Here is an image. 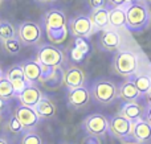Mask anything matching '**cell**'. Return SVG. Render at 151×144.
I'll list each match as a JSON object with an SVG mask.
<instances>
[{
    "label": "cell",
    "instance_id": "ffe728a7",
    "mask_svg": "<svg viewBox=\"0 0 151 144\" xmlns=\"http://www.w3.org/2000/svg\"><path fill=\"white\" fill-rule=\"evenodd\" d=\"M119 114L123 115L125 118L130 119L131 122H135V120H139V119H143L146 113L143 111V107L138 102H125Z\"/></svg>",
    "mask_w": 151,
    "mask_h": 144
},
{
    "label": "cell",
    "instance_id": "ac0fdd59",
    "mask_svg": "<svg viewBox=\"0 0 151 144\" xmlns=\"http://www.w3.org/2000/svg\"><path fill=\"white\" fill-rule=\"evenodd\" d=\"M35 111L41 118V120H48V119L55 118L56 113H57V106L49 97L44 95L42 99L35 106Z\"/></svg>",
    "mask_w": 151,
    "mask_h": 144
},
{
    "label": "cell",
    "instance_id": "484cf974",
    "mask_svg": "<svg viewBox=\"0 0 151 144\" xmlns=\"http://www.w3.org/2000/svg\"><path fill=\"white\" fill-rule=\"evenodd\" d=\"M5 77H7L9 81H15V79H23V78H25L21 63H15V65H12L11 68H8L7 73H5Z\"/></svg>",
    "mask_w": 151,
    "mask_h": 144
},
{
    "label": "cell",
    "instance_id": "836d02e7",
    "mask_svg": "<svg viewBox=\"0 0 151 144\" xmlns=\"http://www.w3.org/2000/svg\"><path fill=\"white\" fill-rule=\"evenodd\" d=\"M106 4L110 5L111 8L123 7L125 4H127V0H106Z\"/></svg>",
    "mask_w": 151,
    "mask_h": 144
},
{
    "label": "cell",
    "instance_id": "f1b7e54d",
    "mask_svg": "<svg viewBox=\"0 0 151 144\" xmlns=\"http://www.w3.org/2000/svg\"><path fill=\"white\" fill-rule=\"evenodd\" d=\"M11 82H12L13 87H15V91H16V94H17V95L20 94L21 91H24V90H25L27 87L31 85L25 78H23V79H15V81H11Z\"/></svg>",
    "mask_w": 151,
    "mask_h": 144
},
{
    "label": "cell",
    "instance_id": "d590c367",
    "mask_svg": "<svg viewBox=\"0 0 151 144\" xmlns=\"http://www.w3.org/2000/svg\"><path fill=\"white\" fill-rule=\"evenodd\" d=\"M145 119H146V120L151 124V106H149V108H147L146 114H145Z\"/></svg>",
    "mask_w": 151,
    "mask_h": 144
},
{
    "label": "cell",
    "instance_id": "5bb4252c",
    "mask_svg": "<svg viewBox=\"0 0 151 144\" xmlns=\"http://www.w3.org/2000/svg\"><path fill=\"white\" fill-rule=\"evenodd\" d=\"M42 97H44V94L37 87V85H29L24 91H21L17 95V99L21 105H25V106L35 108V106L42 99Z\"/></svg>",
    "mask_w": 151,
    "mask_h": 144
},
{
    "label": "cell",
    "instance_id": "83f0119b",
    "mask_svg": "<svg viewBox=\"0 0 151 144\" xmlns=\"http://www.w3.org/2000/svg\"><path fill=\"white\" fill-rule=\"evenodd\" d=\"M8 130H9L12 134H23L25 130H24V126L21 124V122L19 120V118L13 114L12 116L8 120Z\"/></svg>",
    "mask_w": 151,
    "mask_h": 144
},
{
    "label": "cell",
    "instance_id": "ba28073f",
    "mask_svg": "<svg viewBox=\"0 0 151 144\" xmlns=\"http://www.w3.org/2000/svg\"><path fill=\"white\" fill-rule=\"evenodd\" d=\"M109 131L110 135L113 138H117V139H133V122L121 114H118L110 119Z\"/></svg>",
    "mask_w": 151,
    "mask_h": 144
},
{
    "label": "cell",
    "instance_id": "9a60e30c",
    "mask_svg": "<svg viewBox=\"0 0 151 144\" xmlns=\"http://www.w3.org/2000/svg\"><path fill=\"white\" fill-rule=\"evenodd\" d=\"M99 44L107 52H115L121 46L119 33L114 29H104L101 36H99Z\"/></svg>",
    "mask_w": 151,
    "mask_h": 144
},
{
    "label": "cell",
    "instance_id": "3957f363",
    "mask_svg": "<svg viewBox=\"0 0 151 144\" xmlns=\"http://www.w3.org/2000/svg\"><path fill=\"white\" fill-rule=\"evenodd\" d=\"M91 98L99 105H110L119 97V89L110 79H97L90 90Z\"/></svg>",
    "mask_w": 151,
    "mask_h": 144
},
{
    "label": "cell",
    "instance_id": "e575fe53",
    "mask_svg": "<svg viewBox=\"0 0 151 144\" xmlns=\"http://www.w3.org/2000/svg\"><path fill=\"white\" fill-rule=\"evenodd\" d=\"M7 108H8V101L1 99V98H0V114H3Z\"/></svg>",
    "mask_w": 151,
    "mask_h": 144
},
{
    "label": "cell",
    "instance_id": "5b68a950",
    "mask_svg": "<svg viewBox=\"0 0 151 144\" xmlns=\"http://www.w3.org/2000/svg\"><path fill=\"white\" fill-rule=\"evenodd\" d=\"M36 60L42 66L48 68H61L65 63V53L55 44H44L37 50Z\"/></svg>",
    "mask_w": 151,
    "mask_h": 144
},
{
    "label": "cell",
    "instance_id": "6da1fadb",
    "mask_svg": "<svg viewBox=\"0 0 151 144\" xmlns=\"http://www.w3.org/2000/svg\"><path fill=\"white\" fill-rule=\"evenodd\" d=\"M42 21H44V26L49 41L55 45L63 44L66 40L69 32V25L65 13L61 9L52 8L44 13Z\"/></svg>",
    "mask_w": 151,
    "mask_h": 144
},
{
    "label": "cell",
    "instance_id": "8d00e7d4",
    "mask_svg": "<svg viewBox=\"0 0 151 144\" xmlns=\"http://www.w3.org/2000/svg\"><path fill=\"white\" fill-rule=\"evenodd\" d=\"M121 144H142V143L137 142L135 139H126V140H122V143Z\"/></svg>",
    "mask_w": 151,
    "mask_h": 144
},
{
    "label": "cell",
    "instance_id": "7c38bea8",
    "mask_svg": "<svg viewBox=\"0 0 151 144\" xmlns=\"http://www.w3.org/2000/svg\"><path fill=\"white\" fill-rule=\"evenodd\" d=\"M86 74L82 68L77 65H69L66 69H64V85L68 89L85 86Z\"/></svg>",
    "mask_w": 151,
    "mask_h": 144
},
{
    "label": "cell",
    "instance_id": "30bf717a",
    "mask_svg": "<svg viewBox=\"0 0 151 144\" xmlns=\"http://www.w3.org/2000/svg\"><path fill=\"white\" fill-rule=\"evenodd\" d=\"M15 115L21 122L25 131H35L37 128V126L40 124V122H41V118L37 115L33 107L21 105V103L15 108Z\"/></svg>",
    "mask_w": 151,
    "mask_h": 144
},
{
    "label": "cell",
    "instance_id": "f6af8a7d",
    "mask_svg": "<svg viewBox=\"0 0 151 144\" xmlns=\"http://www.w3.org/2000/svg\"><path fill=\"white\" fill-rule=\"evenodd\" d=\"M149 1H151V0H149Z\"/></svg>",
    "mask_w": 151,
    "mask_h": 144
},
{
    "label": "cell",
    "instance_id": "277c9868",
    "mask_svg": "<svg viewBox=\"0 0 151 144\" xmlns=\"http://www.w3.org/2000/svg\"><path fill=\"white\" fill-rule=\"evenodd\" d=\"M113 68L115 73L119 74L121 77H129L134 76L138 69V57L131 50H119L114 56L113 60Z\"/></svg>",
    "mask_w": 151,
    "mask_h": 144
},
{
    "label": "cell",
    "instance_id": "7402d4cb",
    "mask_svg": "<svg viewBox=\"0 0 151 144\" xmlns=\"http://www.w3.org/2000/svg\"><path fill=\"white\" fill-rule=\"evenodd\" d=\"M19 37V32L12 23L7 20H0V41H7Z\"/></svg>",
    "mask_w": 151,
    "mask_h": 144
},
{
    "label": "cell",
    "instance_id": "1f68e13d",
    "mask_svg": "<svg viewBox=\"0 0 151 144\" xmlns=\"http://www.w3.org/2000/svg\"><path fill=\"white\" fill-rule=\"evenodd\" d=\"M81 144H102L99 136H94V135H88L82 139Z\"/></svg>",
    "mask_w": 151,
    "mask_h": 144
},
{
    "label": "cell",
    "instance_id": "7a4b0ae2",
    "mask_svg": "<svg viewBox=\"0 0 151 144\" xmlns=\"http://www.w3.org/2000/svg\"><path fill=\"white\" fill-rule=\"evenodd\" d=\"M126 28L130 32H142L150 25L151 13L145 1H134L126 8Z\"/></svg>",
    "mask_w": 151,
    "mask_h": 144
},
{
    "label": "cell",
    "instance_id": "8fae6325",
    "mask_svg": "<svg viewBox=\"0 0 151 144\" xmlns=\"http://www.w3.org/2000/svg\"><path fill=\"white\" fill-rule=\"evenodd\" d=\"M91 93L85 86L69 89L68 91V105L76 110H82L90 103Z\"/></svg>",
    "mask_w": 151,
    "mask_h": 144
},
{
    "label": "cell",
    "instance_id": "cb8c5ba5",
    "mask_svg": "<svg viewBox=\"0 0 151 144\" xmlns=\"http://www.w3.org/2000/svg\"><path fill=\"white\" fill-rule=\"evenodd\" d=\"M133 82L135 83V86L138 87L139 93L142 95H146L149 93V90L151 89V78L149 76H145V74H141V76H137L135 78L133 79Z\"/></svg>",
    "mask_w": 151,
    "mask_h": 144
},
{
    "label": "cell",
    "instance_id": "603a6c76",
    "mask_svg": "<svg viewBox=\"0 0 151 144\" xmlns=\"http://www.w3.org/2000/svg\"><path fill=\"white\" fill-rule=\"evenodd\" d=\"M0 98L5 101L13 99V98H17V94L15 91V87H13L12 82L4 77V78L0 79Z\"/></svg>",
    "mask_w": 151,
    "mask_h": 144
},
{
    "label": "cell",
    "instance_id": "44dd1931",
    "mask_svg": "<svg viewBox=\"0 0 151 144\" xmlns=\"http://www.w3.org/2000/svg\"><path fill=\"white\" fill-rule=\"evenodd\" d=\"M109 20H110V26L111 28H122V26H126V21H127L126 9L123 7L110 8Z\"/></svg>",
    "mask_w": 151,
    "mask_h": 144
},
{
    "label": "cell",
    "instance_id": "4fadbf2b",
    "mask_svg": "<svg viewBox=\"0 0 151 144\" xmlns=\"http://www.w3.org/2000/svg\"><path fill=\"white\" fill-rule=\"evenodd\" d=\"M25 79L31 85L41 83L42 78V65L37 60H27L21 62Z\"/></svg>",
    "mask_w": 151,
    "mask_h": 144
},
{
    "label": "cell",
    "instance_id": "ee69618b",
    "mask_svg": "<svg viewBox=\"0 0 151 144\" xmlns=\"http://www.w3.org/2000/svg\"><path fill=\"white\" fill-rule=\"evenodd\" d=\"M0 5H1V0H0Z\"/></svg>",
    "mask_w": 151,
    "mask_h": 144
},
{
    "label": "cell",
    "instance_id": "52a82bcc",
    "mask_svg": "<svg viewBox=\"0 0 151 144\" xmlns=\"http://www.w3.org/2000/svg\"><path fill=\"white\" fill-rule=\"evenodd\" d=\"M110 120L102 114H90L83 119V128L88 135L94 136H105L109 131Z\"/></svg>",
    "mask_w": 151,
    "mask_h": 144
},
{
    "label": "cell",
    "instance_id": "d6a6232c",
    "mask_svg": "<svg viewBox=\"0 0 151 144\" xmlns=\"http://www.w3.org/2000/svg\"><path fill=\"white\" fill-rule=\"evenodd\" d=\"M88 4L91 9H94V8H101V7H105L106 0H88Z\"/></svg>",
    "mask_w": 151,
    "mask_h": 144
},
{
    "label": "cell",
    "instance_id": "f35d334b",
    "mask_svg": "<svg viewBox=\"0 0 151 144\" xmlns=\"http://www.w3.org/2000/svg\"><path fill=\"white\" fill-rule=\"evenodd\" d=\"M146 98H147V103H149V106H151V89L149 90V93L146 94Z\"/></svg>",
    "mask_w": 151,
    "mask_h": 144
},
{
    "label": "cell",
    "instance_id": "d6986e66",
    "mask_svg": "<svg viewBox=\"0 0 151 144\" xmlns=\"http://www.w3.org/2000/svg\"><path fill=\"white\" fill-rule=\"evenodd\" d=\"M138 87L133 82V79H127V81L122 82L119 86V98L123 102H137L139 97H141Z\"/></svg>",
    "mask_w": 151,
    "mask_h": 144
},
{
    "label": "cell",
    "instance_id": "4316f807",
    "mask_svg": "<svg viewBox=\"0 0 151 144\" xmlns=\"http://www.w3.org/2000/svg\"><path fill=\"white\" fill-rule=\"evenodd\" d=\"M20 144H42V139L39 134L33 131H25V134L21 136Z\"/></svg>",
    "mask_w": 151,
    "mask_h": 144
},
{
    "label": "cell",
    "instance_id": "9c48e42d",
    "mask_svg": "<svg viewBox=\"0 0 151 144\" xmlns=\"http://www.w3.org/2000/svg\"><path fill=\"white\" fill-rule=\"evenodd\" d=\"M69 32L74 37L89 38L94 33V26L89 15H77L68 23Z\"/></svg>",
    "mask_w": 151,
    "mask_h": 144
},
{
    "label": "cell",
    "instance_id": "b9f144b4",
    "mask_svg": "<svg viewBox=\"0 0 151 144\" xmlns=\"http://www.w3.org/2000/svg\"><path fill=\"white\" fill-rule=\"evenodd\" d=\"M135 1H145L146 3V1H149V0H135Z\"/></svg>",
    "mask_w": 151,
    "mask_h": 144
},
{
    "label": "cell",
    "instance_id": "7bdbcfd3",
    "mask_svg": "<svg viewBox=\"0 0 151 144\" xmlns=\"http://www.w3.org/2000/svg\"><path fill=\"white\" fill-rule=\"evenodd\" d=\"M0 124H1V114H0Z\"/></svg>",
    "mask_w": 151,
    "mask_h": 144
},
{
    "label": "cell",
    "instance_id": "74e56055",
    "mask_svg": "<svg viewBox=\"0 0 151 144\" xmlns=\"http://www.w3.org/2000/svg\"><path fill=\"white\" fill-rule=\"evenodd\" d=\"M35 1L40 3V4H52V3H55L56 0H35Z\"/></svg>",
    "mask_w": 151,
    "mask_h": 144
},
{
    "label": "cell",
    "instance_id": "4dcf8cb0",
    "mask_svg": "<svg viewBox=\"0 0 151 144\" xmlns=\"http://www.w3.org/2000/svg\"><path fill=\"white\" fill-rule=\"evenodd\" d=\"M74 46L81 49L85 54H88L90 52V46H89L88 41H86V38H82V37H74Z\"/></svg>",
    "mask_w": 151,
    "mask_h": 144
},
{
    "label": "cell",
    "instance_id": "60d3db41",
    "mask_svg": "<svg viewBox=\"0 0 151 144\" xmlns=\"http://www.w3.org/2000/svg\"><path fill=\"white\" fill-rule=\"evenodd\" d=\"M4 77H5L4 70H3V68H1V66H0V79H1V78H4Z\"/></svg>",
    "mask_w": 151,
    "mask_h": 144
},
{
    "label": "cell",
    "instance_id": "ab89813d",
    "mask_svg": "<svg viewBox=\"0 0 151 144\" xmlns=\"http://www.w3.org/2000/svg\"><path fill=\"white\" fill-rule=\"evenodd\" d=\"M0 144H8L7 139H5V138H3V136H0Z\"/></svg>",
    "mask_w": 151,
    "mask_h": 144
},
{
    "label": "cell",
    "instance_id": "e0dca14e",
    "mask_svg": "<svg viewBox=\"0 0 151 144\" xmlns=\"http://www.w3.org/2000/svg\"><path fill=\"white\" fill-rule=\"evenodd\" d=\"M133 139L145 144L151 140V124L146 119L133 122Z\"/></svg>",
    "mask_w": 151,
    "mask_h": 144
},
{
    "label": "cell",
    "instance_id": "8992f818",
    "mask_svg": "<svg viewBox=\"0 0 151 144\" xmlns=\"http://www.w3.org/2000/svg\"><path fill=\"white\" fill-rule=\"evenodd\" d=\"M19 32V38L27 46H32V45H37L41 41V34L42 29L41 25L36 21H23L17 28Z\"/></svg>",
    "mask_w": 151,
    "mask_h": 144
},
{
    "label": "cell",
    "instance_id": "2e32d148",
    "mask_svg": "<svg viewBox=\"0 0 151 144\" xmlns=\"http://www.w3.org/2000/svg\"><path fill=\"white\" fill-rule=\"evenodd\" d=\"M109 11L106 7L101 8H94L90 11L89 17H90L91 23L94 26V32L104 31L107 26H110V20H109Z\"/></svg>",
    "mask_w": 151,
    "mask_h": 144
},
{
    "label": "cell",
    "instance_id": "d4e9b609",
    "mask_svg": "<svg viewBox=\"0 0 151 144\" xmlns=\"http://www.w3.org/2000/svg\"><path fill=\"white\" fill-rule=\"evenodd\" d=\"M23 45L24 44L20 41V38H19V37L7 40V41H3V48H4V50L7 53H9V54H17V53L21 50Z\"/></svg>",
    "mask_w": 151,
    "mask_h": 144
},
{
    "label": "cell",
    "instance_id": "f546056e",
    "mask_svg": "<svg viewBox=\"0 0 151 144\" xmlns=\"http://www.w3.org/2000/svg\"><path fill=\"white\" fill-rule=\"evenodd\" d=\"M85 57L86 54L81 49H78L77 46H73L70 49V60L74 61V62H82L85 60Z\"/></svg>",
    "mask_w": 151,
    "mask_h": 144
}]
</instances>
